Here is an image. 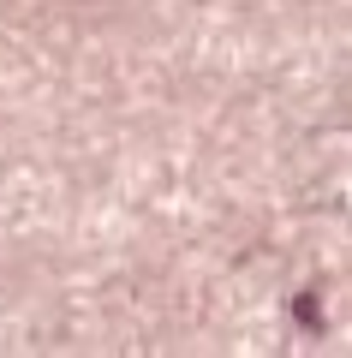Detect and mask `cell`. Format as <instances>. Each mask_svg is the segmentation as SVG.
<instances>
[{
  "label": "cell",
  "mask_w": 352,
  "mask_h": 358,
  "mask_svg": "<svg viewBox=\"0 0 352 358\" xmlns=\"http://www.w3.org/2000/svg\"><path fill=\"white\" fill-rule=\"evenodd\" d=\"M299 322H304V329H316V322H323V310H316V299H299Z\"/></svg>",
  "instance_id": "6da1fadb"
}]
</instances>
